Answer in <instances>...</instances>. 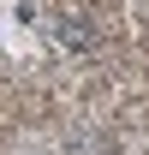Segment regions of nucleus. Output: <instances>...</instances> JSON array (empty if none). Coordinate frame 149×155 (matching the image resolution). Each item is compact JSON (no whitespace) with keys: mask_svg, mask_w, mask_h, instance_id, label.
Instances as JSON below:
<instances>
[{"mask_svg":"<svg viewBox=\"0 0 149 155\" xmlns=\"http://www.w3.org/2000/svg\"><path fill=\"white\" fill-rule=\"evenodd\" d=\"M60 36L72 42L78 54H90V48H95V30H90V24H84V18H66V24H60Z\"/></svg>","mask_w":149,"mask_h":155,"instance_id":"obj_1","label":"nucleus"}]
</instances>
